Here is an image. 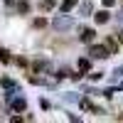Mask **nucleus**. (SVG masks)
Masks as SVG:
<instances>
[{
  "label": "nucleus",
  "instance_id": "obj_1",
  "mask_svg": "<svg viewBox=\"0 0 123 123\" xmlns=\"http://www.w3.org/2000/svg\"><path fill=\"white\" fill-rule=\"evenodd\" d=\"M71 25H74V20H71L69 15H64V17H57L54 22H52V27H54V30H69Z\"/></svg>",
  "mask_w": 123,
  "mask_h": 123
},
{
  "label": "nucleus",
  "instance_id": "obj_2",
  "mask_svg": "<svg viewBox=\"0 0 123 123\" xmlns=\"http://www.w3.org/2000/svg\"><path fill=\"white\" fill-rule=\"evenodd\" d=\"M91 57H94V59H106L111 52H108V49H106V44L104 47H101V44H94V47H91V52H89Z\"/></svg>",
  "mask_w": 123,
  "mask_h": 123
},
{
  "label": "nucleus",
  "instance_id": "obj_3",
  "mask_svg": "<svg viewBox=\"0 0 123 123\" xmlns=\"http://www.w3.org/2000/svg\"><path fill=\"white\" fill-rule=\"evenodd\" d=\"M94 37H96L94 30H81V42H94Z\"/></svg>",
  "mask_w": 123,
  "mask_h": 123
},
{
  "label": "nucleus",
  "instance_id": "obj_4",
  "mask_svg": "<svg viewBox=\"0 0 123 123\" xmlns=\"http://www.w3.org/2000/svg\"><path fill=\"white\" fill-rule=\"evenodd\" d=\"M74 7H76V0H64L62 3V12H71Z\"/></svg>",
  "mask_w": 123,
  "mask_h": 123
},
{
  "label": "nucleus",
  "instance_id": "obj_5",
  "mask_svg": "<svg viewBox=\"0 0 123 123\" xmlns=\"http://www.w3.org/2000/svg\"><path fill=\"white\" fill-rule=\"evenodd\" d=\"M106 49H108L111 54H116V52H118V42H116V39H111V37H108V39H106Z\"/></svg>",
  "mask_w": 123,
  "mask_h": 123
},
{
  "label": "nucleus",
  "instance_id": "obj_6",
  "mask_svg": "<svg viewBox=\"0 0 123 123\" xmlns=\"http://www.w3.org/2000/svg\"><path fill=\"white\" fill-rule=\"evenodd\" d=\"M91 69V62L84 57V59H79V71H81V74H86V71Z\"/></svg>",
  "mask_w": 123,
  "mask_h": 123
},
{
  "label": "nucleus",
  "instance_id": "obj_7",
  "mask_svg": "<svg viewBox=\"0 0 123 123\" xmlns=\"http://www.w3.org/2000/svg\"><path fill=\"white\" fill-rule=\"evenodd\" d=\"M25 108H27L25 98H15V101H12V111H25Z\"/></svg>",
  "mask_w": 123,
  "mask_h": 123
},
{
  "label": "nucleus",
  "instance_id": "obj_8",
  "mask_svg": "<svg viewBox=\"0 0 123 123\" xmlns=\"http://www.w3.org/2000/svg\"><path fill=\"white\" fill-rule=\"evenodd\" d=\"M52 7H54V0H42L39 3V10H44V12H49Z\"/></svg>",
  "mask_w": 123,
  "mask_h": 123
},
{
  "label": "nucleus",
  "instance_id": "obj_9",
  "mask_svg": "<svg viewBox=\"0 0 123 123\" xmlns=\"http://www.w3.org/2000/svg\"><path fill=\"white\" fill-rule=\"evenodd\" d=\"M96 22H98V25L108 22V12H106V10H101V12H96Z\"/></svg>",
  "mask_w": 123,
  "mask_h": 123
},
{
  "label": "nucleus",
  "instance_id": "obj_10",
  "mask_svg": "<svg viewBox=\"0 0 123 123\" xmlns=\"http://www.w3.org/2000/svg\"><path fill=\"white\" fill-rule=\"evenodd\" d=\"M91 10H94V5H91V3H84V5L79 7V12H81V15L86 17V15H91Z\"/></svg>",
  "mask_w": 123,
  "mask_h": 123
},
{
  "label": "nucleus",
  "instance_id": "obj_11",
  "mask_svg": "<svg viewBox=\"0 0 123 123\" xmlns=\"http://www.w3.org/2000/svg\"><path fill=\"white\" fill-rule=\"evenodd\" d=\"M35 27H37V30L47 27V20H44V17H37V20H35Z\"/></svg>",
  "mask_w": 123,
  "mask_h": 123
},
{
  "label": "nucleus",
  "instance_id": "obj_12",
  "mask_svg": "<svg viewBox=\"0 0 123 123\" xmlns=\"http://www.w3.org/2000/svg\"><path fill=\"white\" fill-rule=\"evenodd\" d=\"M81 108L89 111V108H91V101H89V98H81Z\"/></svg>",
  "mask_w": 123,
  "mask_h": 123
},
{
  "label": "nucleus",
  "instance_id": "obj_13",
  "mask_svg": "<svg viewBox=\"0 0 123 123\" xmlns=\"http://www.w3.org/2000/svg\"><path fill=\"white\" fill-rule=\"evenodd\" d=\"M0 62H10V54L5 52V49H0Z\"/></svg>",
  "mask_w": 123,
  "mask_h": 123
},
{
  "label": "nucleus",
  "instance_id": "obj_14",
  "mask_svg": "<svg viewBox=\"0 0 123 123\" xmlns=\"http://www.w3.org/2000/svg\"><path fill=\"white\" fill-rule=\"evenodd\" d=\"M30 10V5H27V0H22V3H20V12H27Z\"/></svg>",
  "mask_w": 123,
  "mask_h": 123
},
{
  "label": "nucleus",
  "instance_id": "obj_15",
  "mask_svg": "<svg viewBox=\"0 0 123 123\" xmlns=\"http://www.w3.org/2000/svg\"><path fill=\"white\" fill-rule=\"evenodd\" d=\"M113 3H116V0H104V5H106V7H111Z\"/></svg>",
  "mask_w": 123,
  "mask_h": 123
},
{
  "label": "nucleus",
  "instance_id": "obj_16",
  "mask_svg": "<svg viewBox=\"0 0 123 123\" xmlns=\"http://www.w3.org/2000/svg\"><path fill=\"white\" fill-rule=\"evenodd\" d=\"M118 42H121V44H123V32H118Z\"/></svg>",
  "mask_w": 123,
  "mask_h": 123
}]
</instances>
